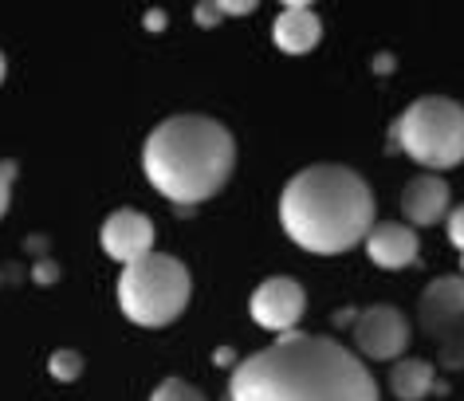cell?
Segmentation results:
<instances>
[{
  "label": "cell",
  "instance_id": "52a82bcc",
  "mask_svg": "<svg viewBox=\"0 0 464 401\" xmlns=\"http://www.w3.org/2000/svg\"><path fill=\"white\" fill-rule=\"evenodd\" d=\"M307 311V291L292 276H272L252 291V319L272 335H292Z\"/></svg>",
  "mask_w": 464,
  "mask_h": 401
},
{
  "label": "cell",
  "instance_id": "44dd1931",
  "mask_svg": "<svg viewBox=\"0 0 464 401\" xmlns=\"http://www.w3.org/2000/svg\"><path fill=\"white\" fill-rule=\"evenodd\" d=\"M36 280H40V283H52V280H60V263H52V260H40V263H36Z\"/></svg>",
  "mask_w": 464,
  "mask_h": 401
},
{
  "label": "cell",
  "instance_id": "8fae6325",
  "mask_svg": "<svg viewBox=\"0 0 464 401\" xmlns=\"http://www.w3.org/2000/svg\"><path fill=\"white\" fill-rule=\"evenodd\" d=\"M449 181L440 174H417L410 186L401 189V213L410 224H437L449 216Z\"/></svg>",
  "mask_w": 464,
  "mask_h": 401
},
{
  "label": "cell",
  "instance_id": "7a4b0ae2",
  "mask_svg": "<svg viewBox=\"0 0 464 401\" xmlns=\"http://www.w3.org/2000/svg\"><path fill=\"white\" fill-rule=\"evenodd\" d=\"M280 224L307 252H351L374 228V193L351 166H307L284 186Z\"/></svg>",
  "mask_w": 464,
  "mask_h": 401
},
{
  "label": "cell",
  "instance_id": "603a6c76",
  "mask_svg": "<svg viewBox=\"0 0 464 401\" xmlns=\"http://www.w3.org/2000/svg\"><path fill=\"white\" fill-rule=\"evenodd\" d=\"M213 358H217L220 366H228V362H232V350H217V354H213Z\"/></svg>",
  "mask_w": 464,
  "mask_h": 401
},
{
  "label": "cell",
  "instance_id": "cb8c5ba5",
  "mask_svg": "<svg viewBox=\"0 0 464 401\" xmlns=\"http://www.w3.org/2000/svg\"><path fill=\"white\" fill-rule=\"evenodd\" d=\"M0 83H5V55H0Z\"/></svg>",
  "mask_w": 464,
  "mask_h": 401
},
{
  "label": "cell",
  "instance_id": "ba28073f",
  "mask_svg": "<svg viewBox=\"0 0 464 401\" xmlns=\"http://www.w3.org/2000/svg\"><path fill=\"white\" fill-rule=\"evenodd\" d=\"M99 240H102V252L126 268V263H134V260H142L154 252V221L138 209H119L102 221Z\"/></svg>",
  "mask_w": 464,
  "mask_h": 401
},
{
  "label": "cell",
  "instance_id": "7c38bea8",
  "mask_svg": "<svg viewBox=\"0 0 464 401\" xmlns=\"http://www.w3.org/2000/svg\"><path fill=\"white\" fill-rule=\"evenodd\" d=\"M272 40H276V48L287 52V55L315 52L319 40H323V24H319L315 8L299 5V0L295 5H284V13L276 16V24H272Z\"/></svg>",
  "mask_w": 464,
  "mask_h": 401
},
{
  "label": "cell",
  "instance_id": "30bf717a",
  "mask_svg": "<svg viewBox=\"0 0 464 401\" xmlns=\"http://www.w3.org/2000/svg\"><path fill=\"white\" fill-rule=\"evenodd\" d=\"M366 252H370V260L378 263V268H386V272H401V268H410V263L417 260V252H421V240H417V233L410 224H401V221H382L374 224L366 233Z\"/></svg>",
  "mask_w": 464,
  "mask_h": 401
},
{
  "label": "cell",
  "instance_id": "277c9868",
  "mask_svg": "<svg viewBox=\"0 0 464 401\" xmlns=\"http://www.w3.org/2000/svg\"><path fill=\"white\" fill-rule=\"evenodd\" d=\"M193 295L189 268L178 256L166 252H150V256L134 260L119 276V307L134 327H166L173 323Z\"/></svg>",
  "mask_w": 464,
  "mask_h": 401
},
{
  "label": "cell",
  "instance_id": "3957f363",
  "mask_svg": "<svg viewBox=\"0 0 464 401\" xmlns=\"http://www.w3.org/2000/svg\"><path fill=\"white\" fill-rule=\"evenodd\" d=\"M237 166V142L217 119L173 114L142 146L146 181L173 205H201L225 189Z\"/></svg>",
  "mask_w": 464,
  "mask_h": 401
},
{
  "label": "cell",
  "instance_id": "d4e9b609",
  "mask_svg": "<svg viewBox=\"0 0 464 401\" xmlns=\"http://www.w3.org/2000/svg\"><path fill=\"white\" fill-rule=\"evenodd\" d=\"M460 272H464V256H460Z\"/></svg>",
  "mask_w": 464,
  "mask_h": 401
},
{
  "label": "cell",
  "instance_id": "8992f818",
  "mask_svg": "<svg viewBox=\"0 0 464 401\" xmlns=\"http://www.w3.org/2000/svg\"><path fill=\"white\" fill-rule=\"evenodd\" d=\"M354 347L362 358L374 362H398L405 347H410V323L398 307H366L362 315H354Z\"/></svg>",
  "mask_w": 464,
  "mask_h": 401
},
{
  "label": "cell",
  "instance_id": "ffe728a7",
  "mask_svg": "<svg viewBox=\"0 0 464 401\" xmlns=\"http://www.w3.org/2000/svg\"><path fill=\"white\" fill-rule=\"evenodd\" d=\"M217 20H220V8L217 5H208V0H205V5H197V24H201V28H213Z\"/></svg>",
  "mask_w": 464,
  "mask_h": 401
},
{
  "label": "cell",
  "instance_id": "6da1fadb",
  "mask_svg": "<svg viewBox=\"0 0 464 401\" xmlns=\"http://www.w3.org/2000/svg\"><path fill=\"white\" fill-rule=\"evenodd\" d=\"M228 401H378V386L343 342L292 330L237 362Z\"/></svg>",
  "mask_w": 464,
  "mask_h": 401
},
{
  "label": "cell",
  "instance_id": "d6986e66",
  "mask_svg": "<svg viewBox=\"0 0 464 401\" xmlns=\"http://www.w3.org/2000/svg\"><path fill=\"white\" fill-rule=\"evenodd\" d=\"M217 8H220V13H228V16H252V13H256V5H252V0H248V5H245V0H217Z\"/></svg>",
  "mask_w": 464,
  "mask_h": 401
},
{
  "label": "cell",
  "instance_id": "2e32d148",
  "mask_svg": "<svg viewBox=\"0 0 464 401\" xmlns=\"http://www.w3.org/2000/svg\"><path fill=\"white\" fill-rule=\"evenodd\" d=\"M48 374L55 382H75L79 374H83V358H79V350H55L48 358Z\"/></svg>",
  "mask_w": 464,
  "mask_h": 401
},
{
  "label": "cell",
  "instance_id": "7402d4cb",
  "mask_svg": "<svg viewBox=\"0 0 464 401\" xmlns=\"http://www.w3.org/2000/svg\"><path fill=\"white\" fill-rule=\"evenodd\" d=\"M146 28H166V16H161V13H158V8H154V13H150V16H146Z\"/></svg>",
  "mask_w": 464,
  "mask_h": 401
},
{
  "label": "cell",
  "instance_id": "9c48e42d",
  "mask_svg": "<svg viewBox=\"0 0 464 401\" xmlns=\"http://www.w3.org/2000/svg\"><path fill=\"white\" fill-rule=\"evenodd\" d=\"M417 319L429 339H440L449 327H457L464 319V276H440L429 283L417 303Z\"/></svg>",
  "mask_w": 464,
  "mask_h": 401
},
{
  "label": "cell",
  "instance_id": "e0dca14e",
  "mask_svg": "<svg viewBox=\"0 0 464 401\" xmlns=\"http://www.w3.org/2000/svg\"><path fill=\"white\" fill-rule=\"evenodd\" d=\"M13 181H16V162H0V216L8 213V201H13Z\"/></svg>",
  "mask_w": 464,
  "mask_h": 401
},
{
  "label": "cell",
  "instance_id": "5b68a950",
  "mask_svg": "<svg viewBox=\"0 0 464 401\" xmlns=\"http://www.w3.org/2000/svg\"><path fill=\"white\" fill-rule=\"evenodd\" d=\"M393 146L425 169H452L464 162V107L445 95H421L393 122Z\"/></svg>",
  "mask_w": 464,
  "mask_h": 401
},
{
  "label": "cell",
  "instance_id": "5bb4252c",
  "mask_svg": "<svg viewBox=\"0 0 464 401\" xmlns=\"http://www.w3.org/2000/svg\"><path fill=\"white\" fill-rule=\"evenodd\" d=\"M437 342H440V366H449V370H464V319L457 327H449Z\"/></svg>",
  "mask_w": 464,
  "mask_h": 401
},
{
  "label": "cell",
  "instance_id": "ac0fdd59",
  "mask_svg": "<svg viewBox=\"0 0 464 401\" xmlns=\"http://www.w3.org/2000/svg\"><path fill=\"white\" fill-rule=\"evenodd\" d=\"M449 240L460 248V256H464V205L449 213Z\"/></svg>",
  "mask_w": 464,
  "mask_h": 401
},
{
  "label": "cell",
  "instance_id": "4fadbf2b",
  "mask_svg": "<svg viewBox=\"0 0 464 401\" xmlns=\"http://www.w3.org/2000/svg\"><path fill=\"white\" fill-rule=\"evenodd\" d=\"M390 389L398 401H421L437 389V394H445V382H437V370L433 362L425 358H398L390 370Z\"/></svg>",
  "mask_w": 464,
  "mask_h": 401
},
{
  "label": "cell",
  "instance_id": "9a60e30c",
  "mask_svg": "<svg viewBox=\"0 0 464 401\" xmlns=\"http://www.w3.org/2000/svg\"><path fill=\"white\" fill-rule=\"evenodd\" d=\"M150 401H208V397L193 382H185V377H166V382L150 394Z\"/></svg>",
  "mask_w": 464,
  "mask_h": 401
}]
</instances>
